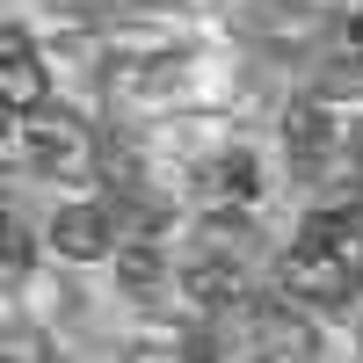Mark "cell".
Masks as SVG:
<instances>
[{
	"mask_svg": "<svg viewBox=\"0 0 363 363\" xmlns=\"http://www.w3.org/2000/svg\"><path fill=\"white\" fill-rule=\"evenodd\" d=\"M22 145H29V160H37L44 182H80V174H95V160H102V138L87 131L80 116L51 109V102L22 109Z\"/></svg>",
	"mask_w": 363,
	"mask_h": 363,
	"instance_id": "6da1fadb",
	"label": "cell"
},
{
	"mask_svg": "<svg viewBox=\"0 0 363 363\" xmlns=\"http://www.w3.org/2000/svg\"><path fill=\"white\" fill-rule=\"evenodd\" d=\"M51 247L66 255V262H109L116 247H124V233H116L109 203H66L51 218Z\"/></svg>",
	"mask_w": 363,
	"mask_h": 363,
	"instance_id": "277c9868",
	"label": "cell"
},
{
	"mask_svg": "<svg viewBox=\"0 0 363 363\" xmlns=\"http://www.w3.org/2000/svg\"><path fill=\"white\" fill-rule=\"evenodd\" d=\"M262 196V167H255V153H218V160H203V203L211 211H247Z\"/></svg>",
	"mask_w": 363,
	"mask_h": 363,
	"instance_id": "ba28073f",
	"label": "cell"
},
{
	"mask_svg": "<svg viewBox=\"0 0 363 363\" xmlns=\"http://www.w3.org/2000/svg\"><path fill=\"white\" fill-rule=\"evenodd\" d=\"M247 335H255L262 356H320V335L298 313H284V306H255L247 313Z\"/></svg>",
	"mask_w": 363,
	"mask_h": 363,
	"instance_id": "30bf717a",
	"label": "cell"
},
{
	"mask_svg": "<svg viewBox=\"0 0 363 363\" xmlns=\"http://www.w3.org/2000/svg\"><path fill=\"white\" fill-rule=\"evenodd\" d=\"M116 284H124V298H160V284H167L160 240H124L116 247Z\"/></svg>",
	"mask_w": 363,
	"mask_h": 363,
	"instance_id": "8fae6325",
	"label": "cell"
},
{
	"mask_svg": "<svg viewBox=\"0 0 363 363\" xmlns=\"http://www.w3.org/2000/svg\"><path fill=\"white\" fill-rule=\"evenodd\" d=\"M327 109H335V102H327L320 87L284 109V145H291V167L298 174H320L327 160H335V116H327Z\"/></svg>",
	"mask_w": 363,
	"mask_h": 363,
	"instance_id": "5b68a950",
	"label": "cell"
},
{
	"mask_svg": "<svg viewBox=\"0 0 363 363\" xmlns=\"http://www.w3.org/2000/svg\"><path fill=\"white\" fill-rule=\"evenodd\" d=\"M0 95H8V109H37L44 102V66H37V51H29V37L8 22L0 29Z\"/></svg>",
	"mask_w": 363,
	"mask_h": 363,
	"instance_id": "9c48e42d",
	"label": "cell"
},
{
	"mask_svg": "<svg viewBox=\"0 0 363 363\" xmlns=\"http://www.w3.org/2000/svg\"><path fill=\"white\" fill-rule=\"evenodd\" d=\"M0 255H8V284H22V269H29V233H22V218H8V240H0Z\"/></svg>",
	"mask_w": 363,
	"mask_h": 363,
	"instance_id": "7c38bea8",
	"label": "cell"
},
{
	"mask_svg": "<svg viewBox=\"0 0 363 363\" xmlns=\"http://www.w3.org/2000/svg\"><path fill=\"white\" fill-rule=\"evenodd\" d=\"M277 291L291 306H306V313H342L349 291H356V262H342L335 247H306V240H298L277 262Z\"/></svg>",
	"mask_w": 363,
	"mask_h": 363,
	"instance_id": "7a4b0ae2",
	"label": "cell"
},
{
	"mask_svg": "<svg viewBox=\"0 0 363 363\" xmlns=\"http://www.w3.org/2000/svg\"><path fill=\"white\" fill-rule=\"evenodd\" d=\"M349 262H356V284H363V233H356V247H349Z\"/></svg>",
	"mask_w": 363,
	"mask_h": 363,
	"instance_id": "4fadbf2b",
	"label": "cell"
},
{
	"mask_svg": "<svg viewBox=\"0 0 363 363\" xmlns=\"http://www.w3.org/2000/svg\"><path fill=\"white\" fill-rule=\"evenodd\" d=\"M182 291H189L196 313H240L247 306V262L233 247H203L189 269H182Z\"/></svg>",
	"mask_w": 363,
	"mask_h": 363,
	"instance_id": "3957f363",
	"label": "cell"
},
{
	"mask_svg": "<svg viewBox=\"0 0 363 363\" xmlns=\"http://www.w3.org/2000/svg\"><path fill=\"white\" fill-rule=\"evenodd\" d=\"M320 95L327 102H363V0L335 15V44H327V66H320Z\"/></svg>",
	"mask_w": 363,
	"mask_h": 363,
	"instance_id": "8992f818",
	"label": "cell"
},
{
	"mask_svg": "<svg viewBox=\"0 0 363 363\" xmlns=\"http://www.w3.org/2000/svg\"><path fill=\"white\" fill-rule=\"evenodd\" d=\"M335 15H342L335 0H255V29H262L277 51H306Z\"/></svg>",
	"mask_w": 363,
	"mask_h": 363,
	"instance_id": "52a82bcc",
	"label": "cell"
}]
</instances>
